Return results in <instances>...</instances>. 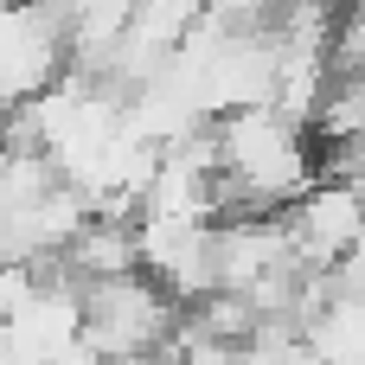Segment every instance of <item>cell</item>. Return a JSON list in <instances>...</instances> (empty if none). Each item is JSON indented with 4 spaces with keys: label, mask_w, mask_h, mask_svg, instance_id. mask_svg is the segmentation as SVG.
Here are the masks:
<instances>
[{
    "label": "cell",
    "mask_w": 365,
    "mask_h": 365,
    "mask_svg": "<svg viewBox=\"0 0 365 365\" xmlns=\"http://www.w3.org/2000/svg\"><path fill=\"white\" fill-rule=\"evenodd\" d=\"M282 218H289L295 257L308 269H340L353 257L359 231H365V186L359 180H340V173H321Z\"/></svg>",
    "instance_id": "1"
}]
</instances>
